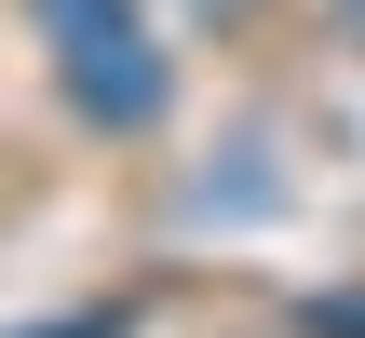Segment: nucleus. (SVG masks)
Instances as JSON below:
<instances>
[{"label": "nucleus", "mask_w": 365, "mask_h": 338, "mask_svg": "<svg viewBox=\"0 0 365 338\" xmlns=\"http://www.w3.org/2000/svg\"><path fill=\"white\" fill-rule=\"evenodd\" d=\"M41 41H54V81H68V108L95 135H149L176 108V68H163L135 0H41Z\"/></svg>", "instance_id": "f257e3e1"}]
</instances>
